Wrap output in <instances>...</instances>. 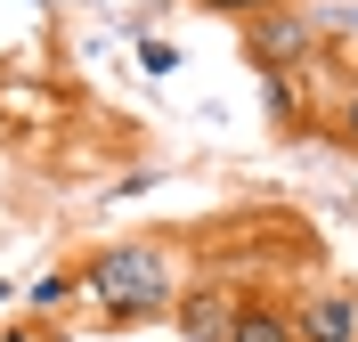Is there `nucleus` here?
<instances>
[{"label": "nucleus", "mask_w": 358, "mask_h": 342, "mask_svg": "<svg viewBox=\"0 0 358 342\" xmlns=\"http://www.w3.org/2000/svg\"><path fill=\"white\" fill-rule=\"evenodd\" d=\"M82 301H98V326H147V318H171V294H179V277H171V252L155 245V236H122V245H98L82 261Z\"/></svg>", "instance_id": "obj_1"}, {"label": "nucleus", "mask_w": 358, "mask_h": 342, "mask_svg": "<svg viewBox=\"0 0 358 342\" xmlns=\"http://www.w3.org/2000/svg\"><path fill=\"white\" fill-rule=\"evenodd\" d=\"M236 33H245L236 49H245V66H252V73H293V66H317V41H326V33H317V17L301 8V0H268L261 17H245Z\"/></svg>", "instance_id": "obj_2"}, {"label": "nucleus", "mask_w": 358, "mask_h": 342, "mask_svg": "<svg viewBox=\"0 0 358 342\" xmlns=\"http://www.w3.org/2000/svg\"><path fill=\"white\" fill-rule=\"evenodd\" d=\"M236 301H245V285H228V277H196V285H179V294H171V326H179V342H228Z\"/></svg>", "instance_id": "obj_3"}, {"label": "nucleus", "mask_w": 358, "mask_h": 342, "mask_svg": "<svg viewBox=\"0 0 358 342\" xmlns=\"http://www.w3.org/2000/svg\"><path fill=\"white\" fill-rule=\"evenodd\" d=\"M301 73H310V66H293V73H261V106H268V122H277V131H285V138H301V131H310V122H317V98H310V82H301Z\"/></svg>", "instance_id": "obj_4"}, {"label": "nucleus", "mask_w": 358, "mask_h": 342, "mask_svg": "<svg viewBox=\"0 0 358 342\" xmlns=\"http://www.w3.org/2000/svg\"><path fill=\"white\" fill-rule=\"evenodd\" d=\"M228 342H301V334H293V310H285L277 294H245V301H236Z\"/></svg>", "instance_id": "obj_5"}, {"label": "nucleus", "mask_w": 358, "mask_h": 342, "mask_svg": "<svg viewBox=\"0 0 358 342\" xmlns=\"http://www.w3.org/2000/svg\"><path fill=\"white\" fill-rule=\"evenodd\" d=\"M293 326H301V334H350V326H358V294H342V285H317V294L293 310Z\"/></svg>", "instance_id": "obj_6"}, {"label": "nucleus", "mask_w": 358, "mask_h": 342, "mask_svg": "<svg viewBox=\"0 0 358 342\" xmlns=\"http://www.w3.org/2000/svg\"><path fill=\"white\" fill-rule=\"evenodd\" d=\"M66 301H82V277H73V269H57V277L33 285V310H41V318H49V310H66Z\"/></svg>", "instance_id": "obj_7"}, {"label": "nucleus", "mask_w": 358, "mask_h": 342, "mask_svg": "<svg viewBox=\"0 0 358 342\" xmlns=\"http://www.w3.org/2000/svg\"><path fill=\"white\" fill-rule=\"evenodd\" d=\"M196 17H220V24H245V17H261L268 0H187Z\"/></svg>", "instance_id": "obj_8"}, {"label": "nucleus", "mask_w": 358, "mask_h": 342, "mask_svg": "<svg viewBox=\"0 0 358 342\" xmlns=\"http://www.w3.org/2000/svg\"><path fill=\"white\" fill-rule=\"evenodd\" d=\"M334 138H342V147L358 155V82H350L342 98H334Z\"/></svg>", "instance_id": "obj_9"}, {"label": "nucleus", "mask_w": 358, "mask_h": 342, "mask_svg": "<svg viewBox=\"0 0 358 342\" xmlns=\"http://www.w3.org/2000/svg\"><path fill=\"white\" fill-rule=\"evenodd\" d=\"M138 66L147 73H179V49L163 41V33H147V41H138Z\"/></svg>", "instance_id": "obj_10"}, {"label": "nucleus", "mask_w": 358, "mask_h": 342, "mask_svg": "<svg viewBox=\"0 0 358 342\" xmlns=\"http://www.w3.org/2000/svg\"><path fill=\"white\" fill-rule=\"evenodd\" d=\"M293 334H301V326H293ZM301 342H358V326H350V334H301Z\"/></svg>", "instance_id": "obj_11"}]
</instances>
